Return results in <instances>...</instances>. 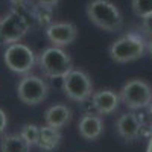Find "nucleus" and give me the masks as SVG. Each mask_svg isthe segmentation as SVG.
Returning a JSON list of instances; mask_svg holds the SVG:
<instances>
[{"mask_svg": "<svg viewBox=\"0 0 152 152\" xmlns=\"http://www.w3.org/2000/svg\"><path fill=\"white\" fill-rule=\"evenodd\" d=\"M31 145L18 134H3L0 140V152H31Z\"/></svg>", "mask_w": 152, "mask_h": 152, "instance_id": "15", "label": "nucleus"}, {"mask_svg": "<svg viewBox=\"0 0 152 152\" xmlns=\"http://www.w3.org/2000/svg\"><path fill=\"white\" fill-rule=\"evenodd\" d=\"M146 152H152V128H151V131H149V140H148Z\"/></svg>", "mask_w": 152, "mask_h": 152, "instance_id": "21", "label": "nucleus"}, {"mask_svg": "<svg viewBox=\"0 0 152 152\" xmlns=\"http://www.w3.org/2000/svg\"><path fill=\"white\" fill-rule=\"evenodd\" d=\"M62 91L73 100V102L82 104L91 99L93 96V81L90 75L81 69H72L64 78H62Z\"/></svg>", "mask_w": 152, "mask_h": 152, "instance_id": "5", "label": "nucleus"}, {"mask_svg": "<svg viewBox=\"0 0 152 152\" xmlns=\"http://www.w3.org/2000/svg\"><path fill=\"white\" fill-rule=\"evenodd\" d=\"M142 31L149 40H152V14L142 18Z\"/></svg>", "mask_w": 152, "mask_h": 152, "instance_id": "18", "label": "nucleus"}, {"mask_svg": "<svg viewBox=\"0 0 152 152\" xmlns=\"http://www.w3.org/2000/svg\"><path fill=\"white\" fill-rule=\"evenodd\" d=\"M62 142V134L61 129L53 128V126H40V138H38V149L43 152H53L59 148Z\"/></svg>", "mask_w": 152, "mask_h": 152, "instance_id": "14", "label": "nucleus"}, {"mask_svg": "<svg viewBox=\"0 0 152 152\" xmlns=\"http://www.w3.org/2000/svg\"><path fill=\"white\" fill-rule=\"evenodd\" d=\"M110 58L117 64H128L145 56L148 52V41L137 32H128L117 38L110 46Z\"/></svg>", "mask_w": 152, "mask_h": 152, "instance_id": "1", "label": "nucleus"}, {"mask_svg": "<svg viewBox=\"0 0 152 152\" xmlns=\"http://www.w3.org/2000/svg\"><path fill=\"white\" fill-rule=\"evenodd\" d=\"M46 37L56 47H66L78 38V28L72 21H52L46 28Z\"/></svg>", "mask_w": 152, "mask_h": 152, "instance_id": "9", "label": "nucleus"}, {"mask_svg": "<svg viewBox=\"0 0 152 152\" xmlns=\"http://www.w3.org/2000/svg\"><path fill=\"white\" fill-rule=\"evenodd\" d=\"M73 113L72 110L64 105V104H55L52 107H49L44 113V122L49 126H53V128L62 129L64 126H67L72 122Z\"/></svg>", "mask_w": 152, "mask_h": 152, "instance_id": "13", "label": "nucleus"}, {"mask_svg": "<svg viewBox=\"0 0 152 152\" xmlns=\"http://www.w3.org/2000/svg\"><path fill=\"white\" fill-rule=\"evenodd\" d=\"M148 52H149V55H151V58H152V40L148 41Z\"/></svg>", "mask_w": 152, "mask_h": 152, "instance_id": "23", "label": "nucleus"}, {"mask_svg": "<svg viewBox=\"0 0 152 152\" xmlns=\"http://www.w3.org/2000/svg\"><path fill=\"white\" fill-rule=\"evenodd\" d=\"M49 84L37 75H23L17 84V96L24 105L37 107L43 104L49 96Z\"/></svg>", "mask_w": 152, "mask_h": 152, "instance_id": "8", "label": "nucleus"}, {"mask_svg": "<svg viewBox=\"0 0 152 152\" xmlns=\"http://www.w3.org/2000/svg\"><path fill=\"white\" fill-rule=\"evenodd\" d=\"M11 2H12V5H14V6H21L24 3V0H11Z\"/></svg>", "mask_w": 152, "mask_h": 152, "instance_id": "22", "label": "nucleus"}, {"mask_svg": "<svg viewBox=\"0 0 152 152\" xmlns=\"http://www.w3.org/2000/svg\"><path fill=\"white\" fill-rule=\"evenodd\" d=\"M116 131L125 142H135L143 132V120L135 113H123L116 120Z\"/></svg>", "mask_w": 152, "mask_h": 152, "instance_id": "10", "label": "nucleus"}, {"mask_svg": "<svg viewBox=\"0 0 152 152\" xmlns=\"http://www.w3.org/2000/svg\"><path fill=\"white\" fill-rule=\"evenodd\" d=\"M32 28V18L14 8L0 18V46H9L21 41Z\"/></svg>", "mask_w": 152, "mask_h": 152, "instance_id": "4", "label": "nucleus"}, {"mask_svg": "<svg viewBox=\"0 0 152 152\" xmlns=\"http://www.w3.org/2000/svg\"><path fill=\"white\" fill-rule=\"evenodd\" d=\"M120 104V96L111 88H104L91 96V107L93 110L99 114V116H108L113 114L119 108Z\"/></svg>", "mask_w": 152, "mask_h": 152, "instance_id": "11", "label": "nucleus"}, {"mask_svg": "<svg viewBox=\"0 0 152 152\" xmlns=\"http://www.w3.org/2000/svg\"><path fill=\"white\" fill-rule=\"evenodd\" d=\"M104 129H105L104 120L97 113L96 114H91V113L84 114L78 122L79 135L84 138V140H88V142L97 140V138L104 134Z\"/></svg>", "mask_w": 152, "mask_h": 152, "instance_id": "12", "label": "nucleus"}, {"mask_svg": "<svg viewBox=\"0 0 152 152\" xmlns=\"http://www.w3.org/2000/svg\"><path fill=\"white\" fill-rule=\"evenodd\" d=\"M3 61L11 72L23 76V75L32 73L37 64V55L29 46L18 41L6 46L3 52Z\"/></svg>", "mask_w": 152, "mask_h": 152, "instance_id": "7", "label": "nucleus"}, {"mask_svg": "<svg viewBox=\"0 0 152 152\" xmlns=\"http://www.w3.org/2000/svg\"><path fill=\"white\" fill-rule=\"evenodd\" d=\"M38 67L46 78L62 79L73 69V59L62 47H47L37 58Z\"/></svg>", "mask_w": 152, "mask_h": 152, "instance_id": "3", "label": "nucleus"}, {"mask_svg": "<svg viewBox=\"0 0 152 152\" xmlns=\"http://www.w3.org/2000/svg\"><path fill=\"white\" fill-rule=\"evenodd\" d=\"M8 123H9L8 114H6L2 108H0V137L5 134V131H6V128H8Z\"/></svg>", "mask_w": 152, "mask_h": 152, "instance_id": "20", "label": "nucleus"}, {"mask_svg": "<svg viewBox=\"0 0 152 152\" xmlns=\"http://www.w3.org/2000/svg\"><path fill=\"white\" fill-rule=\"evenodd\" d=\"M120 102L129 110H143L152 102V87L143 79H129L125 82L119 91Z\"/></svg>", "mask_w": 152, "mask_h": 152, "instance_id": "6", "label": "nucleus"}, {"mask_svg": "<svg viewBox=\"0 0 152 152\" xmlns=\"http://www.w3.org/2000/svg\"><path fill=\"white\" fill-rule=\"evenodd\" d=\"M148 111H149V117H151V120H152V102L149 104V107H148Z\"/></svg>", "mask_w": 152, "mask_h": 152, "instance_id": "24", "label": "nucleus"}, {"mask_svg": "<svg viewBox=\"0 0 152 152\" xmlns=\"http://www.w3.org/2000/svg\"><path fill=\"white\" fill-rule=\"evenodd\" d=\"M31 2L37 6H41V8H47V9H53L58 3L59 0H31Z\"/></svg>", "mask_w": 152, "mask_h": 152, "instance_id": "19", "label": "nucleus"}, {"mask_svg": "<svg viewBox=\"0 0 152 152\" xmlns=\"http://www.w3.org/2000/svg\"><path fill=\"white\" fill-rule=\"evenodd\" d=\"M87 17L105 32H119L123 28L122 12L110 0H91L87 5Z\"/></svg>", "mask_w": 152, "mask_h": 152, "instance_id": "2", "label": "nucleus"}, {"mask_svg": "<svg viewBox=\"0 0 152 152\" xmlns=\"http://www.w3.org/2000/svg\"><path fill=\"white\" fill-rule=\"evenodd\" d=\"M131 6L138 18H145L152 14V0H132Z\"/></svg>", "mask_w": 152, "mask_h": 152, "instance_id": "17", "label": "nucleus"}, {"mask_svg": "<svg viewBox=\"0 0 152 152\" xmlns=\"http://www.w3.org/2000/svg\"><path fill=\"white\" fill-rule=\"evenodd\" d=\"M20 135L31 146H37L38 138H40V126L35 125V123H24L20 128Z\"/></svg>", "mask_w": 152, "mask_h": 152, "instance_id": "16", "label": "nucleus"}]
</instances>
